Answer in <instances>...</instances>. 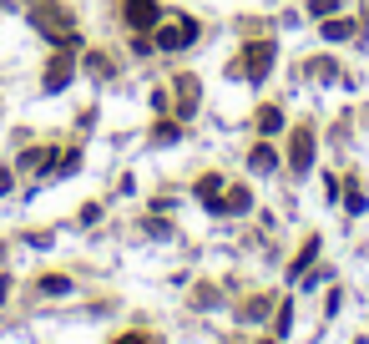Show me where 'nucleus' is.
Wrapping results in <instances>:
<instances>
[{"instance_id":"nucleus-4","label":"nucleus","mask_w":369,"mask_h":344,"mask_svg":"<svg viewBox=\"0 0 369 344\" xmlns=\"http://www.w3.org/2000/svg\"><path fill=\"white\" fill-rule=\"evenodd\" d=\"M76 76V56H51V66H46V81H41V92L46 96H56L61 86H66Z\"/></svg>"},{"instance_id":"nucleus-2","label":"nucleus","mask_w":369,"mask_h":344,"mask_svg":"<svg viewBox=\"0 0 369 344\" xmlns=\"http://www.w3.org/2000/svg\"><path fill=\"white\" fill-rule=\"evenodd\" d=\"M309 167H314V132L298 127V132L289 137V172L294 178H309Z\"/></svg>"},{"instance_id":"nucleus-8","label":"nucleus","mask_w":369,"mask_h":344,"mask_svg":"<svg viewBox=\"0 0 369 344\" xmlns=\"http://www.w3.org/2000/svg\"><path fill=\"white\" fill-rule=\"evenodd\" d=\"M314 258H319V238H309V243L298 248V258H294V268H289V278H303V268H309Z\"/></svg>"},{"instance_id":"nucleus-5","label":"nucleus","mask_w":369,"mask_h":344,"mask_svg":"<svg viewBox=\"0 0 369 344\" xmlns=\"http://www.w3.org/2000/svg\"><path fill=\"white\" fill-rule=\"evenodd\" d=\"M162 10H157V0H126V26L132 31H147V26H157Z\"/></svg>"},{"instance_id":"nucleus-6","label":"nucleus","mask_w":369,"mask_h":344,"mask_svg":"<svg viewBox=\"0 0 369 344\" xmlns=\"http://www.w3.org/2000/svg\"><path fill=\"white\" fill-rule=\"evenodd\" d=\"M258 132H263V137L284 132V112H278V106H263V112H258Z\"/></svg>"},{"instance_id":"nucleus-11","label":"nucleus","mask_w":369,"mask_h":344,"mask_svg":"<svg viewBox=\"0 0 369 344\" xmlns=\"http://www.w3.org/2000/svg\"><path fill=\"white\" fill-rule=\"evenodd\" d=\"M354 36V20H324V41H349Z\"/></svg>"},{"instance_id":"nucleus-10","label":"nucleus","mask_w":369,"mask_h":344,"mask_svg":"<svg viewBox=\"0 0 369 344\" xmlns=\"http://www.w3.org/2000/svg\"><path fill=\"white\" fill-rule=\"evenodd\" d=\"M253 208V198H248V187H238V192H228V198L218 203V213H248Z\"/></svg>"},{"instance_id":"nucleus-7","label":"nucleus","mask_w":369,"mask_h":344,"mask_svg":"<svg viewBox=\"0 0 369 344\" xmlns=\"http://www.w3.org/2000/svg\"><path fill=\"white\" fill-rule=\"evenodd\" d=\"M248 167H253V172H273V167H278V152H273L268 142H263V147H253V157H248Z\"/></svg>"},{"instance_id":"nucleus-1","label":"nucleus","mask_w":369,"mask_h":344,"mask_svg":"<svg viewBox=\"0 0 369 344\" xmlns=\"http://www.w3.org/2000/svg\"><path fill=\"white\" fill-rule=\"evenodd\" d=\"M198 31H203V26H198L192 15H178L172 26H157V51H182V46H192Z\"/></svg>"},{"instance_id":"nucleus-15","label":"nucleus","mask_w":369,"mask_h":344,"mask_svg":"<svg viewBox=\"0 0 369 344\" xmlns=\"http://www.w3.org/2000/svg\"><path fill=\"white\" fill-rule=\"evenodd\" d=\"M289 324H294V304H284V309H278V339L289 334Z\"/></svg>"},{"instance_id":"nucleus-9","label":"nucleus","mask_w":369,"mask_h":344,"mask_svg":"<svg viewBox=\"0 0 369 344\" xmlns=\"http://www.w3.org/2000/svg\"><path fill=\"white\" fill-rule=\"evenodd\" d=\"M218 192H223V178H198V198H203L208 208H218V203H223Z\"/></svg>"},{"instance_id":"nucleus-16","label":"nucleus","mask_w":369,"mask_h":344,"mask_svg":"<svg viewBox=\"0 0 369 344\" xmlns=\"http://www.w3.org/2000/svg\"><path fill=\"white\" fill-rule=\"evenodd\" d=\"M117 344H147V339H142V334H122Z\"/></svg>"},{"instance_id":"nucleus-13","label":"nucleus","mask_w":369,"mask_h":344,"mask_svg":"<svg viewBox=\"0 0 369 344\" xmlns=\"http://www.w3.org/2000/svg\"><path fill=\"white\" fill-rule=\"evenodd\" d=\"M334 10H339V0H309V15H319V20L334 15Z\"/></svg>"},{"instance_id":"nucleus-14","label":"nucleus","mask_w":369,"mask_h":344,"mask_svg":"<svg viewBox=\"0 0 369 344\" xmlns=\"http://www.w3.org/2000/svg\"><path fill=\"white\" fill-rule=\"evenodd\" d=\"M157 142H178V122H157V132H152Z\"/></svg>"},{"instance_id":"nucleus-12","label":"nucleus","mask_w":369,"mask_h":344,"mask_svg":"<svg viewBox=\"0 0 369 344\" xmlns=\"http://www.w3.org/2000/svg\"><path fill=\"white\" fill-rule=\"evenodd\" d=\"M41 294H71V278H61V273H46V278H41Z\"/></svg>"},{"instance_id":"nucleus-3","label":"nucleus","mask_w":369,"mask_h":344,"mask_svg":"<svg viewBox=\"0 0 369 344\" xmlns=\"http://www.w3.org/2000/svg\"><path fill=\"white\" fill-rule=\"evenodd\" d=\"M268 71H273V41H253V46L243 51V76L258 86Z\"/></svg>"}]
</instances>
